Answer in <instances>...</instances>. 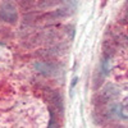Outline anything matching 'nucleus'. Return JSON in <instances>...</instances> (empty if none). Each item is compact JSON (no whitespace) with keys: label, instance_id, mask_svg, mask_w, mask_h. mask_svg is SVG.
<instances>
[{"label":"nucleus","instance_id":"1","mask_svg":"<svg viewBox=\"0 0 128 128\" xmlns=\"http://www.w3.org/2000/svg\"><path fill=\"white\" fill-rule=\"evenodd\" d=\"M17 17H18L17 10L12 4L6 3L2 5V8H0V18L3 20H5L8 23H14L17 22Z\"/></svg>","mask_w":128,"mask_h":128},{"label":"nucleus","instance_id":"2","mask_svg":"<svg viewBox=\"0 0 128 128\" xmlns=\"http://www.w3.org/2000/svg\"><path fill=\"white\" fill-rule=\"evenodd\" d=\"M45 96H46V99H48V100H49V101L56 108V110H59L60 113L63 112V100H62L60 95H59L58 92L51 91V90L46 88V91H45Z\"/></svg>","mask_w":128,"mask_h":128},{"label":"nucleus","instance_id":"3","mask_svg":"<svg viewBox=\"0 0 128 128\" xmlns=\"http://www.w3.org/2000/svg\"><path fill=\"white\" fill-rule=\"evenodd\" d=\"M35 68H36L37 72H40L41 74H44V76H51V74H54L55 70H56V66H54V64H51L49 62L36 63Z\"/></svg>","mask_w":128,"mask_h":128},{"label":"nucleus","instance_id":"4","mask_svg":"<svg viewBox=\"0 0 128 128\" xmlns=\"http://www.w3.org/2000/svg\"><path fill=\"white\" fill-rule=\"evenodd\" d=\"M59 2H62V0H40L38 6L40 8H50V6L56 5Z\"/></svg>","mask_w":128,"mask_h":128},{"label":"nucleus","instance_id":"5","mask_svg":"<svg viewBox=\"0 0 128 128\" xmlns=\"http://www.w3.org/2000/svg\"><path fill=\"white\" fill-rule=\"evenodd\" d=\"M35 3H36V0H20L19 5L22 9H30L31 6H34Z\"/></svg>","mask_w":128,"mask_h":128}]
</instances>
